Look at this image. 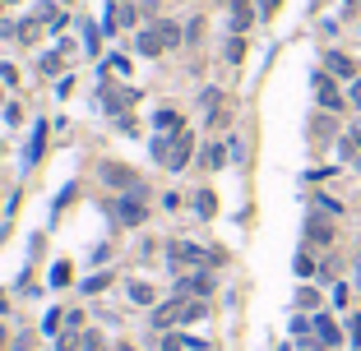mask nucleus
Returning <instances> with one entry per match:
<instances>
[{"label": "nucleus", "instance_id": "1", "mask_svg": "<svg viewBox=\"0 0 361 351\" xmlns=\"http://www.w3.org/2000/svg\"><path fill=\"white\" fill-rule=\"evenodd\" d=\"M167 259H172V268H199V263H213L218 254H204L199 245H190V241H172L167 245Z\"/></svg>", "mask_w": 361, "mask_h": 351}, {"label": "nucleus", "instance_id": "2", "mask_svg": "<svg viewBox=\"0 0 361 351\" xmlns=\"http://www.w3.org/2000/svg\"><path fill=\"white\" fill-rule=\"evenodd\" d=\"M190 148H195V139L181 130V134H172L167 139V153H162V167H172V171H181L190 162Z\"/></svg>", "mask_w": 361, "mask_h": 351}, {"label": "nucleus", "instance_id": "3", "mask_svg": "<svg viewBox=\"0 0 361 351\" xmlns=\"http://www.w3.org/2000/svg\"><path fill=\"white\" fill-rule=\"evenodd\" d=\"M139 199H144V190H130V194L121 199V203H116V217H121L126 227H139L144 217H148V208H144Z\"/></svg>", "mask_w": 361, "mask_h": 351}, {"label": "nucleus", "instance_id": "4", "mask_svg": "<svg viewBox=\"0 0 361 351\" xmlns=\"http://www.w3.org/2000/svg\"><path fill=\"white\" fill-rule=\"evenodd\" d=\"M186 310H190V301L186 296H176V301H167V305L153 314V328H172V323H181L186 319Z\"/></svg>", "mask_w": 361, "mask_h": 351}, {"label": "nucleus", "instance_id": "5", "mask_svg": "<svg viewBox=\"0 0 361 351\" xmlns=\"http://www.w3.org/2000/svg\"><path fill=\"white\" fill-rule=\"evenodd\" d=\"M102 181H107V185H126V190H139L135 171H130V167H116V162H107V167H102Z\"/></svg>", "mask_w": 361, "mask_h": 351}, {"label": "nucleus", "instance_id": "6", "mask_svg": "<svg viewBox=\"0 0 361 351\" xmlns=\"http://www.w3.org/2000/svg\"><path fill=\"white\" fill-rule=\"evenodd\" d=\"M315 92H320V107H329V111H338V107H343V97H338V88H333V83H329L324 74L315 79Z\"/></svg>", "mask_w": 361, "mask_h": 351}, {"label": "nucleus", "instance_id": "7", "mask_svg": "<svg viewBox=\"0 0 361 351\" xmlns=\"http://www.w3.org/2000/svg\"><path fill=\"white\" fill-rule=\"evenodd\" d=\"M42 28H47V23L32 14V19H23V23L14 28V37H19V42H37V37H42Z\"/></svg>", "mask_w": 361, "mask_h": 351}, {"label": "nucleus", "instance_id": "8", "mask_svg": "<svg viewBox=\"0 0 361 351\" xmlns=\"http://www.w3.org/2000/svg\"><path fill=\"white\" fill-rule=\"evenodd\" d=\"M144 51V56H157V51H167V46H162V37H157V28H144L139 32V42H135Z\"/></svg>", "mask_w": 361, "mask_h": 351}, {"label": "nucleus", "instance_id": "9", "mask_svg": "<svg viewBox=\"0 0 361 351\" xmlns=\"http://www.w3.org/2000/svg\"><path fill=\"white\" fill-rule=\"evenodd\" d=\"M153 125H157V134H181V116L176 111H157Z\"/></svg>", "mask_w": 361, "mask_h": 351}, {"label": "nucleus", "instance_id": "10", "mask_svg": "<svg viewBox=\"0 0 361 351\" xmlns=\"http://www.w3.org/2000/svg\"><path fill=\"white\" fill-rule=\"evenodd\" d=\"M315 333H320V342H329L333 347V342H338V323H333L329 314H320V319H315Z\"/></svg>", "mask_w": 361, "mask_h": 351}, {"label": "nucleus", "instance_id": "11", "mask_svg": "<svg viewBox=\"0 0 361 351\" xmlns=\"http://www.w3.org/2000/svg\"><path fill=\"white\" fill-rule=\"evenodd\" d=\"M195 213H199V217H213V213H218V199L208 194V190H199V194H195Z\"/></svg>", "mask_w": 361, "mask_h": 351}, {"label": "nucleus", "instance_id": "12", "mask_svg": "<svg viewBox=\"0 0 361 351\" xmlns=\"http://www.w3.org/2000/svg\"><path fill=\"white\" fill-rule=\"evenodd\" d=\"M157 37H162V46H181V28H176L172 19H162V23H157Z\"/></svg>", "mask_w": 361, "mask_h": 351}, {"label": "nucleus", "instance_id": "13", "mask_svg": "<svg viewBox=\"0 0 361 351\" xmlns=\"http://www.w3.org/2000/svg\"><path fill=\"white\" fill-rule=\"evenodd\" d=\"M324 65H329V70H333V74H352V61H347V56H343V51H329V56H324Z\"/></svg>", "mask_w": 361, "mask_h": 351}, {"label": "nucleus", "instance_id": "14", "mask_svg": "<svg viewBox=\"0 0 361 351\" xmlns=\"http://www.w3.org/2000/svg\"><path fill=\"white\" fill-rule=\"evenodd\" d=\"M42 148H47V125H37V130H32V143H28V162H37V157H42Z\"/></svg>", "mask_w": 361, "mask_h": 351}, {"label": "nucleus", "instance_id": "15", "mask_svg": "<svg viewBox=\"0 0 361 351\" xmlns=\"http://www.w3.org/2000/svg\"><path fill=\"white\" fill-rule=\"evenodd\" d=\"M130 301L135 305H153V287L148 282H130Z\"/></svg>", "mask_w": 361, "mask_h": 351}, {"label": "nucleus", "instance_id": "16", "mask_svg": "<svg viewBox=\"0 0 361 351\" xmlns=\"http://www.w3.org/2000/svg\"><path fill=\"white\" fill-rule=\"evenodd\" d=\"M251 19H255V14H251V0H236V10H232V28L241 32L246 23H251Z\"/></svg>", "mask_w": 361, "mask_h": 351}, {"label": "nucleus", "instance_id": "17", "mask_svg": "<svg viewBox=\"0 0 361 351\" xmlns=\"http://www.w3.org/2000/svg\"><path fill=\"white\" fill-rule=\"evenodd\" d=\"M222 162H227V148H222V143H208L204 148V167H222Z\"/></svg>", "mask_w": 361, "mask_h": 351}, {"label": "nucleus", "instance_id": "18", "mask_svg": "<svg viewBox=\"0 0 361 351\" xmlns=\"http://www.w3.org/2000/svg\"><path fill=\"white\" fill-rule=\"evenodd\" d=\"M306 231H311V241H329V236H333V231L324 227V222H320V217H315V222H311V227H306Z\"/></svg>", "mask_w": 361, "mask_h": 351}, {"label": "nucleus", "instance_id": "19", "mask_svg": "<svg viewBox=\"0 0 361 351\" xmlns=\"http://www.w3.org/2000/svg\"><path fill=\"white\" fill-rule=\"evenodd\" d=\"M102 287H111V273H97V277L84 282V291H102Z\"/></svg>", "mask_w": 361, "mask_h": 351}, {"label": "nucleus", "instance_id": "20", "mask_svg": "<svg viewBox=\"0 0 361 351\" xmlns=\"http://www.w3.org/2000/svg\"><path fill=\"white\" fill-rule=\"evenodd\" d=\"M79 347H84V337H75V333H65L61 342H56V351H79Z\"/></svg>", "mask_w": 361, "mask_h": 351}, {"label": "nucleus", "instance_id": "21", "mask_svg": "<svg viewBox=\"0 0 361 351\" xmlns=\"http://www.w3.org/2000/svg\"><path fill=\"white\" fill-rule=\"evenodd\" d=\"M84 351H107V342H102V333H84Z\"/></svg>", "mask_w": 361, "mask_h": 351}, {"label": "nucleus", "instance_id": "22", "mask_svg": "<svg viewBox=\"0 0 361 351\" xmlns=\"http://www.w3.org/2000/svg\"><path fill=\"white\" fill-rule=\"evenodd\" d=\"M241 56H246V42L232 37V42H227V61H241Z\"/></svg>", "mask_w": 361, "mask_h": 351}, {"label": "nucleus", "instance_id": "23", "mask_svg": "<svg viewBox=\"0 0 361 351\" xmlns=\"http://www.w3.org/2000/svg\"><path fill=\"white\" fill-rule=\"evenodd\" d=\"M0 83H10V88L19 83V70H14V65H0Z\"/></svg>", "mask_w": 361, "mask_h": 351}, {"label": "nucleus", "instance_id": "24", "mask_svg": "<svg viewBox=\"0 0 361 351\" xmlns=\"http://www.w3.org/2000/svg\"><path fill=\"white\" fill-rule=\"evenodd\" d=\"M51 282H56V287H65V282H70V263H56V273H51Z\"/></svg>", "mask_w": 361, "mask_h": 351}, {"label": "nucleus", "instance_id": "25", "mask_svg": "<svg viewBox=\"0 0 361 351\" xmlns=\"http://www.w3.org/2000/svg\"><path fill=\"white\" fill-rule=\"evenodd\" d=\"M5 121H10V125H19V121H23V107H14V102H5Z\"/></svg>", "mask_w": 361, "mask_h": 351}, {"label": "nucleus", "instance_id": "26", "mask_svg": "<svg viewBox=\"0 0 361 351\" xmlns=\"http://www.w3.org/2000/svg\"><path fill=\"white\" fill-rule=\"evenodd\" d=\"M61 70V56H42V74H56Z\"/></svg>", "mask_w": 361, "mask_h": 351}, {"label": "nucleus", "instance_id": "27", "mask_svg": "<svg viewBox=\"0 0 361 351\" xmlns=\"http://www.w3.org/2000/svg\"><path fill=\"white\" fill-rule=\"evenodd\" d=\"M297 273H301V277H311V273H315V263H311V254H301V259H297Z\"/></svg>", "mask_w": 361, "mask_h": 351}, {"label": "nucleus", "instance_id": "28", "mask_svg": "<svg viewBox=\"0 0 361 351\" xmlns=\"http://www.w3.org/2000/svg\"><path fill=\"white\" fill-rule=\"evenodd\" d=\"M352 102H357V107H361V79H357V83H352Z\"/></svg>", "mask_w": 361, "mask_h": 351}, {"label": "nucleus", "instance_id": "29", "mask_svg": "<svg viewBox=\"0 0 361 351\" xmlns=\"http://www.w3.org/2000/svg\"><path fill=\"white\" fill-rule=\"evenodd\" d=\"M352 337H357V342H361V319H357V323H352Z\"/></svg>", "mask_w": 361, "mask_h": 351}, {"label": "nucleus", "instance_id": "30", "mask_svg": "<svg viewBox=\"0 0 361 351\" xmlns=\"http://www.w3.org/2000/svg\"><path fill=\"white\" fill-rule=\"evenodd\" d=\"M10 32H14V28H10V23H0V37H10Z\"/></svg>", "mask_w": 361, "mask_h": 351}, {"label": "nucleus", "instance_id": "31", "mask_svg": "<svg viewBox=\"0 0 361 351\" xmlns=\"http://www.w3.org/2000/svg\"><path fill=\"white\" fill-rule=\"evenodd\" d=\"M5 342H10V333H5V328H0V351H5Z\"/></svg>", "mask_w": 361, "mask_h": 351}, {"label": "nucleus", "instance_id": "32", "mask_svg": "<svg viewBox=\"0 0 361 351\" xmlns=\"http://www.w3.org/2000/svg\"><path fill=\"white\" fill-rule=\"evenodd\" d=\"M10 5H19V0H10Z\"/></svg>", "mask_w": 361, "mask_h": 351}]
</instances>
